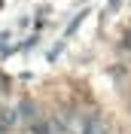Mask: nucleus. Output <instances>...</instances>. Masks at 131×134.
Instances as JSON below:
<instances>
[{
	"mask_svg": "<svg viewBox=\"0 0 131 134\" xmlns=\"http://www.w3.org/2000/svg\"><path fill=\"white\" fill-rule=\"evenodd\" d=\"M85 134H107V125H104V119H101L98 113L89 116V128H85Z\"/></svg>",
	"mask_w": 131,
	"mask_h": 134,
	"instance_id": "obj_1",
	"label": "nucleus"
},
{
	"mask_svg": "<svg viewBox=\"0 0 131 134\" xmlns=\"http://www.w3.org/2000/svg\"><path fill=\"white\" fill-rule=\"evenodd\" d=\"M21 116H25V119H37V107H31V100L21 104Z\"/></svg>",
	"mask_w": 131,
	"mask_h": 134,
	"instance_id": "obj_2",
	"label": "nucleus"
},
{
	"mask_svg": "<svg viewBox=\"0 0 131 134\" xmlns=\"http://www.w3.org/2000/svg\"><path fill=\"white\" fill-rule=\"evenodd\" d=\"M0 134H3V131H0Z\"/></svg>",
	"mask_w": 131,
	"mask_h": 134,
	"instance_id": "obj_3",
	"label": "nucleus"
}]
</instances>
